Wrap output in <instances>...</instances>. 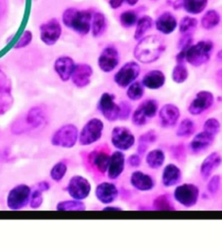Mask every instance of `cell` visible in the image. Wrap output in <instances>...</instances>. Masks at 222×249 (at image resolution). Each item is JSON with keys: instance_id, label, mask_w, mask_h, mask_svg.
Masks as SVG:
<instances>
[{"instance_id": "obj_1", "label": "cell", "mask_w": 222, "mask_h": 249, "mask_svg": "<svg viewBox=\"0 0 222 249\" xmlns=\"http://www.w3.org/2000/svg\"><path fill=\"white\" fill-rule=\"evenodd\" d=\"M166 51L163 39L157 35H150L140 39L134 50V55L138 62L149 64L156 62Z\"/></svg>"}, {"instance_id": "obj_2", "label": "cell", "mask_w": 222, "mask_h": 249, "mask_svg": "<svg viewBox=\"0 0 222 249\" xmlns=\"http://www.w3.org/2000/svg\"><path fill=\"white\" fill-rule=\"evenodd\" d=\"M92 16L90 11H79L76 8H68L62 13V23L79 35L85 36L91 29Z\"/></svg>"}, {"instance_id": "obj_3", "label": "cell", "mask_w": 222, "mask_h": 249, "mask_svg": "<svg viewBox=\"0 0 222 249\" xmlns=\"http://www.w3.org/2000/svg\"><path fill=\"white\" fill-rule=\"evenodd\" d=\"M46 121V113L41 107H32L23 119L16 121L12 125V132L15 134L31 131L40 127Z\"/></svg>"}, {"instance_id": "obj_4", "label": "cell", "mask_w": 222, "mask_h": 249, "mask_svg": "<svg viewBox=\"0 0 222 249\" xmlns=\"http://www.w3.org/2000/svg\"><path fill=\"white\" fill-rule=\"evenodd\" d=\"M213 50L214 43L212 41H200L199 43L191 45L187 49L185 60L192 66H202L210 60Z\"/></svg>"}, {"instance_id": "obj_5", "label": "cell", "mask_w": 222, "mask_h": 249, "mask_svg": "<svg viewBox=\"0 0 222 249\" xmlns=\"http://www.w3.org/2000/svg\"><path fill=\"white\" fill-rule=\"evenodd\" d=\"M78 139L79 131L75 124H63L53 133L51 137V144L56 147L70 149L77 144Z\"/></svg>"}, {"instance_id": "obj_6", "label": "cell", "mask_w": 222, "mask_h": 249, "mask_svg": "<svg viewBox=\"0 0 222 249\" xmlns=\"http://www.w3.org/2000/svg\"><path fill=\"white\" fill-rule=\"evenodd\" d=\"M31 187L27 184H19L9 191L6 198V205L9 210L19 211L29 205L31 198Z\"/></svg>"}, {"instance_id": "obj_7", "label": "cell", "mask_w": 222, "mask_h": 249, "mask_svg": "<svg viewBox=\"0 0 222 249\" xmlns=\"http://www.w3.org/2000/svg\"><path fill=\"white\" fill-rule=\"evenodd\" d=\"M104 129L103 122L98 118H93L88 121L79 132L78 141L82 146L95 144L102 136Z\"/></svg>"}, {"instance_id": "obj_8", "label": "cell", "mask_w": 222, "mask_h": 249, "mask_svg": "<svg viewBox=\"0 0 222 249\" xmlns=\"http://www.w3.org/2000/svg\"><path fill=\"white\" fill-rule=\"evenodd\" d=\"M158 102L156 100H146L141 103L136 111L132 113L133 124L137 126H142L148 121L155 118L158 112Z\"/></svg>"}, {"instance_id": "obj_9", "label": "cell", "mask_w": 222, "mask_h": 249, "mask_svg": "<svg viewBox=\"0 0 222 249\" xmlns=\"http://www.w3.org/2000/svg\"><path fill=\"white\" fill-rule=\"evenodd\" d=\"M200 190L193 183H184L176 188L174 197L181 205L186 208L195 206L199 199Z\"/></svg>"}, {"instance_id": "obj_10", "label": "cell", "mask_w": 222, "mask_h": 249, "mask_svg": "<svg viewBox=\"0 0 222 249\" xmlns=\"http://www.w3.org/2000/svg\"><path fill=\"white\" fill-rule=\"evenodd\" d=\"M66 191L71 198L82 201L90 196L91 184L84 177L74 176L69 181Z\"/></svg>"}, {"instance_id": "obj_11", "label": "cell", "mask_w": 222, "mask_h": 249, "mask_svg": "<svg viewBox=\"0 0 222 249\" xmlns=\"http://www.w3.org/2000/svg\"><path fill=\"white\" fill-rule=\"evenodd\" d=\"M140 72V65L137 62H126L115 74L114 81L120 88H127L137 80Z\"/></svg>"}, {"instance_id": "obj_12", "label": "cell", "mask_w": 222, "mask_h": 249, "mask_svg": "<svg viewBox=\"0 0 222 249\" xmlns=\"http://www.w3.org/2000/svg\"><path fill=\"white\" fill-rule=\"evenodd\" d=\"M40 39L44 44L52 46L58 43L62 35V26L56 18L48 20L40 26Z\"/></svg>"}, {"instance_id": "obj_13", "label": "cell", "mask_w": 222, "mask_h": 249, "mask_svg": "<svg viewBox=\"0 0 222 249\" xmlns=\"http://www.w3.org/2000/svg\"><path fill=\"white\" fill-rule=\"evenodd\" d=\"M136 138L132 132L125 126H116L111 132V143L119 151H127L132 147Z\"/></svg>"}, {"instance_id": "obj_14", "label": "cell", "mask_w": 222, "mask_h": 249, "mask_svg": "<svg viewBox=\"0 0 222 249\" xmlns=\"http://www.w3.org/2000/svg\"><path fill=\"white\" fill-rule=\"evenodd\" d=\"M98 108L107 121H116L119 119L120 107L115 102V96L109 93L101 94L98 101Z\"/></svg>"}, {"instance_id": "obj_15", "label": "cell", "mask_w": 222, "mask_h": 249, "mask_svg": "<svg viewBox=\"0 0 222 249\" xmlns=\"http://www.w3.org/2000/svg\"><path fill=\"white\" fill-rule=\"evenodd\" d=\"M215 96L209 91H201L188 106V113L192 115H200L214 105Z\"/></svg>"}, {"instance_id": "obj_16", "label": "cell", "mask_w": 222, "mask_h": 249, "mask_svg": "<svg viewBox=\"0 0 222 249\" xmlns=\"http://www.w3.org/2000/svg\"><path fill=\"white\" fill-rule=\"evenodd\" d=\"M120 56L115 47H106L98 57L99 69L105 73L112 72L119 64Z\"/></svg>"}, {"instance_id": "obj_17", "label": "cell", "mask_w": 222, "mask_h": 249, "mask_svg": "<svg viewBox=\"0 0 222 249\" xmlns=\"http://www.w3.org/2000/svg\"><path fill=\"white\" fill-rule=\"evenodd\" d=\"M92 75H93L92 67L87 63H79L75 67L71 80L77 88L83 89L87 86L90 85Z\"/></svg>"}, {"instance_id": "obj_18", "label": "cell", "mask_w": 222, "mask_h": 249, "mask_svg": "<svg viewBox=\"0 0 222 249\" xmlns=\"http://www.w3.org/2000/svg\"><path fill=\"white\" fill-rule=\"evenodd\" d=\"M75 67L74 60L66 55L60 56L54 62L55 72L62 82H68L71 79Z\"/></svg>"}, {"instance_id": "obj_19", "label": "cell", "mask_w": 222, "mask_h": 249, "mask_svg": "<svg viewBox=\"0 0 222 249\" xmlns=\"http://www.w3.org/2000/svg\"><path fill=\"white\" fill-rule=\"evenodd\" d=\"M181 116L179 107L174 104H166L159 111V119L162 127L169 128L175 126Z\"/></svg>"}, {"instance_id": "obj_20", "label": "cell", "mask_w": 222, "mask_h": 249, "mask_svg": "<svg viewBox=\"0 0 222 249\" xmlns=\"http://www.w3.org/2000/svg\"><path fill=\"white\" fill-rule=\"evenodd\" d=\"M95 194L98 201L101 203L110 204L117 198L119 191L114 183L103 182L99 183L97 186Z\"/></svg>"}, {"instance_id": "obj_21", "label": "cell", "mask_w": 222, "mask_h": 249, "mask_svg": "<svg viewBox=\"0 0 222 249\" xmlns=\"http://www.w3.org/2000/svg\"><path fill=\"white\" fill-rule=\"evenodd\" d=\"M130 183L139 191H149L154 189L155 181L152 177L141 171H134L130 177Z\"/></svg>"}, {"instance_id": "obj_22", "label": "cell", "mask_w": 222, "mask_h": 249, "mask_svg": "<svg viewBox=\"0 0 222 249\" xmlns=\"http://www.w3.org/2000/svg\"><path fill=\"white\" fill-rule=\"evenodd\" d=\"M215 138V136L204 131L199 132L194 137V139L192 140L190 143V149L192 152L195 154H200L207 151V149L214 143Z\"/></svg>"}, {"instance_id": "obj_23", "label": "cell", "mask_w": 222, "mask_h": 249, "mask_svg": "<svg viewBox=\"0 0 222 249\" xmlns=\"http://www.w3.org/2000/svg\"><path fill=\"white\" fill-rule=\"evenodd\" d=\"M208 0H176L173 4L175 10L184 8V10L190 14H200L207 7Z\"/></svg>"}, {"instance_id": "obj_24", "label": "cell", "mask_w": 222, "mask_h": 249, "mask_svg": "<svg viewBox=\"0 0 222 249\" xmlns=\"http://www.w3.org/2000/svg\"><path fill=\"white\" fill-rule=\"evenodd\" d=\"M125 168V156L121 151H117L110 156V162L108 168V177L110 179H117L122 174Z\"/></svg>"}, {"instance_id": "obj_25", "label": "cell", "mask_w": 222, "mask_h": 249, "mask_svg": "<svg viewBox=\"0 0 222 249\" xmlns=\"http://www.w3.org/2000/svg\"><path fill=\"white\" fill-rule=\"evenodd\" d=\"M182 171L175 163H168L167 166H165L161 176V181L164 186L168 188L177 185L182 181Z\"/></svg>"}, {"instance_id": "obj_26", "label": "cell", "mask_w": 222, "mask_h": 249, "mask_svg": "<svg viewBox=\"0 0 222 249\" xmlns=\"http://www.w3.org/2000/svg\"><path fill=\"white\" fill-rule=\"evenodd\" d=\"M156 27L161 33L168 35L177 27V19L171 12H163L156 19Z\"/></svg>"}, {"instance_id": "obj_27", "label": "cell", "mask_w": 222, "mask_h": 249, "mask_svg": "<svg viewBox=\"0 0 222 249\" xmlns=\"http://www.w3.org/2000/svg\"><path fill=\"white\" fill-rule=\"evenodd\" d=\"M222 163V157L219 152H212L207 156L201 165V174L203 178H208Z\"/></svg>"}, {"instance_id": "obj_28", "label": "cell", "mask_w": 222, "mask_h": 249, "mask_svg": "<svg viewBox=\"0 0 222 249\" xmlns=\"http://www.w3.org/2000/svg\"><path fill=\"white\" fill-rule=\"evenodd\" d=\"M166 82V76L160 70H151L145 74L142 79V85L148 89H159L163 87Z\"/></svg>"}, {"instance_id": "obj_29", "label": "cell", "mask_w": 222, "mask_h": 249, "mask_svg": "<svg viewBox=\"0 0 222 249\" xmlns=\"http://www.w3.org/2000/svg\"><path fill=\"white\" fill-rule=\"evenodd\" d=\"M89 161L93 167L96 168L99 172L104 174L109 168L110 156L104 152L93 151L89 155Z\"/></svg>"}, {"instance_id": "obj_30", "label": "cell", "mask_w": 222, "mask_h": 249, "mask_svg": "<svg viewBox=\"0 0 222 249\" xmlns=\"http://www.w3.org/2000/svg\"><path fill=\"white\" fill-rule=\"evenodd\" d=\"M107 29V20L105 16L101 12H96L92 16L91 31L94 37H99L102 36Z\"/></svg>"}, {"instance_id": "obj_31", "label": "cell", "mask_w": 222, "mask_h": 249, "mask_svg": "<svg viewBox=\"0 0 222 249\" xmlns=\"http://www.w3.org/2000/svg\"><path fill=\"white\" fill-rule=\"evenodd\" d=\"M166 156L163 151L160 149H155L148 152V154L146 155V163L148 167L156 170L163 165Z\"/></svg>"}, {"instance_id": "obj_32", "label": "cell", "mask_w": 222, "mask_h": 249, "mask_svg": "<svg viewBox=\"0 0 222 249\" xmlns=\"http://www.w3.org/2000/svg\"><path fill=\"white\" fill-rule=\"evenodd\" d=\"M157 140V135L154 130H150L139 137L137 152L139 155H144L148 151V145L155 143Z\"/></svg>"}, {"instance_id": "obj_33", "label": "cell", "mask_w": 222, "mask_h": 249, "mask_svg": "<svg viewBox=\"0 0 222 249\" xmlns=\"http://www.w3.org/2000/svg\"><path fill=\"white\" fill-rule=\"evenodd\" d=\"M153 208L154 210H159V211L176 210L175 205L172 202L171 197L168 194L161 195L159 196H157L153 202Z\"/></svg>"}, {"instance_id": "obj_34", "label": "cell", "mask_w": 222, "mask_h": 249, "mask_svg": "<svg viewBox=\"0 0 222 249\" xmlns=\"http://www.w3.org/2000/svg\"><path fill=\"white\" fill-rule=\"evenodd\" d=\"M221 22V16L215 10H210L203 15L202 18V26L205 30H212L216 27Z\"/></svg>"}, {"instance_id": "obj_35", "label": "cell", "mask_w": 222, "mask_h": 249, "mask_svg": "<svg viewBox=\"0 0 222 249\" xmlns=\"http://www.w3.org/2000/svg\"><path fill=\"white\" fill-rule=\"evenodd\" d=\"M153 19L149 16H143L140 19L137 20V29L135 31L134 38L140 40L143 37L145 33L152 27Z\"/></svg>"}, {"instance_id": "obj_36", "label": "cell", "mask_w": 222, "mask_h": 249, "mask_svg": "<svg viewBox=\"0 0 222 249\" xmlns=\"http://www.w3.org/2000/svg\"><path fill=\"white\" fill-rule=\"evenodd\" d=\"M56 209L59 211H84L86 206L82 201L72 199L59 202Z\"/></svg>"}, {"instance_id": "obj_37", "label": "cell", "mask_w": 222, "mask_h": 249, "mask_svg": "<svg viewBox=\"0 0 222 249\" xmlns=\"http://www.w3.org/2000/svg\"><path fill=\"white\" fill-rule=\"evenodd\" d=\"M198 25V20L191 17H184L180 22V33L182 35H193Z\"/></svg>"}, {"instance_id": "obj_38", "label": "cell", "mask_w": 222, "mask_h": 249, "mask_svg": "<svg viewBox=\"0 0 222 249\" xmlns=\"http://www.w3.org/2000/svg\"><path fill=\"white\" fill-rule=\"evenodd\" d=\"M195 132V124L194 121L190 119H184L181 121L176 135L181 138H187V137L191 136Z\"/></svg>"}, {"instance_id": "obj_39", "label": "cell", "mask_w": 222, "mask_h": 249, "mask_svg": "<svg viewBox=\"0 0 222 249\" xmlns=\"http://www.w3.org/2000/svg\"><path fill=\"white\" fill-rule=\"evenodd\" d=\"M14 104V98L10 91H0V115L7 113Z\"/></svg>"}, {"instance_id": "obj_40", "label": "cell", "mask_w": 222, "mask_h": 249, "mask_svg": "<svg viewBox=\"0 0 222 249\" xmlns=\"http://www.w3.org/2000/svg\"><path fill=\"white\" fill-rule=\"evenodd\" d=\"M126 93L130 101H138L141 99L144 94V86L140 82L135 81L129 86V89Z\"/></svg>"}, {"instance_id": "obj_41", "label": "cell", "mask_w": 222, "mask_h": 249, "mask_svg": "<svg viewBox=\"0 0 222 249\" xmlns=\"http://www.w3.org/2000/svg\"><path fill=\"white\" fill-rule=\"evenodd\" d=\"M187 78H188V70L186 65L184 63H177L172 72L173 81L176 83L181 84L186 82Z\"/></svg>"}, {"instance_id": "obj_42", "label": "cell", "mask_w": 222, "mask_h": 249, "mask_svg": "<svg viewBox=\"0 0 222 249\" xmlns=\"http://www.w3.org/2000/svg\"><path fill=\"white\" fill-rule=\"evenodd\" d=\"M67 171H68V166H67L66 163L64 162H59L51 168V171H50L51 178L55 182L59 183L62 181V179L64 178Z\"/></svg>"}, {"instance_id": "obj_43", "label": "cell", "mask_w": 222, "mask_h": 249, "mask_svg": "<svg viewBox=\"0 0 222 249\" xmlns=\"http://www.w3.org/2000/svg\"><path fill=\"white\" fill-rule=\"evenodd\" d=\"M203 131L209 133L213 136H216L221 131V123L215 118H210L205 121L203 125Z\"/></svg>"}, {"instance_id": "obj_44", "label": "cell", "mask_w": 222, "mask_h": 249, "mask_svg": "<svg viewBox=\"0 0 222 249\" xmlns=\"http://www.w3.org/2000/svg\"><path fill=\"white\" fill-rule=\"evenodd\" d=\"M137 14L134 11H127L120 16V23L124 28H130L137 23Z\"/></svg>"}, {"instance_id": "obj_45", "label": "cell", "mask_w": 222, "mask_h": 249, "mask_svg": "<svg viewBox=\"0 0 222 249\" xmlns=\"http://www.w3.org/2000/svg\"><path fill=\"white\" fill-rule=\"evenodd\" d=\"M43 202V192L37 189L35 191H31V198L29 205L32 210H38L42 206Z\"/></svg>"}, {"instance_id": "obj_46", "label": "cell", "mask_w": 222, "mask_h": 249, "mask_svg": "<svg viewBox=\"0 0 222 249\" xmlns=\"http://www.w3.org/2000/svg\"><path fill=\"white\" fill-rule=\"evenodd\" d=\"M32 33L30 31H24L22 34V36L20 37V40L16 43L14 45V49L16 50H20V49H23L28 45H30V43L32 41Z\"/></svg>"}, {"instance_id": "obj_47", "label": "cell", "mask_w": 222, "mask_h": 249, "mask_svg": "<svg viewBox=\"0 0 222 249\" xmlns=\"http://www.w3.org/2000/svg\"><path fill=\"white\" fill-rule=\"evenodd\" d=\"M221 184H222L221 176H213L209 180L208 183H207V191L211 195L217 194V192L220 191Z\"/></svg>"}, {"instance_id": "obj_48", "label": "cell", "mask_w": 222, "mask_h": 249, "mask_svg": "<svg viewBox=\"0 0 222 249\" xmlns=\"http://www.w3.org/2000/svg\"><path fill=\"white\" fill-rule=\"evenodd\" d=\"M172 155L178 161H183L186 160V148L183 144H178L172 146Z\"/></svg>"}, {"instance_id": "obj_49", "label": "cell", "mask_w": 222, "mask_h": 249, "mask_svg": "<svg viewBox=\"0 0 222 249\" xmlns=\"http://www.w3.org/2000/svg\"><path fill=\"white\" fill-rule=\"evenodd\" d=\"M12 84L11 79L4 71L0 70V91H10L12 92Z\"/></svg>"}, {"instance_id": "obj_50", "label": "cell", "mask_w": 222, "mask_h": 249, "mask_svg": "<svg viewBox=\"0 0 222 249\" xmlns=\"http://www.w3.org/2000/svg\"><path fill=\"white\" fill-rule=\"evenodd\" d=\"M119 107H120L119 119L121 120V121L128 120V118H129V115L131 114V111H132L131 106L129 105V102L122 101V102H121V103L119 104Z\"/></svg>"}, {"instance_id": "obj_51", "label": "cell", "mask_w": 222, "mask_h": 249, "mask_svg": "<svg viewBox=\"0 0 222 249\" xmlns=\"http://www.w3.org/2000/svg\"><path fill=\"white\" fill-rule=\"evenodd\" d=\"M139 0H109V5L112 9H118L124 2L128 3L129 5H136Z\"/></svg>"}, {"instance_id": "obj_52", "label": "cell", "mask_w": 222, "mask_h": 249, "mask_svg": "<svg viewBox=\"0 0 222 249\" xmlns=\"http://www.w3.org/2000/svg\"><path fill=\"white\" fill-rule=\"evenodd\" d=\"M127 163H128L130 167H139L141 163V155H139V154H132V155L129 156V159L127 160Z\"/></svg>"}, {"instance_id": "obj_53", "label": "cell", "mask_w": 222, "mask_h": 249, "mask_svg": "<svg viewBox=\"0 0 222 249\" xmlns=\"http://www.w3.org/2000/svg\"><path fill=\"white\" fill-rule=\"evenodd\" d=\"M7 9V4L5 0H0V20L3 18V17L5 15Z\"/></svg>"}, {"instance_id": "obj_54", "label": "cell", "mask_w": 222, "mask_h": 249, "mask_svg": "<svg viewBox=\"0 0 222 249\" xmlns=\"http://www.w3.org/2000/svg\"><path fill=\"white\" fill-rule=\"evenodd\" d=\"M38 187H39L38 189H39V191L43 192V191H47L50 190L51 184L48 183L47 181H42V182H40V183H39V186Z\"/></svg>"}, {"instance_id": "obj_55", "label": "cell", "mask_w": 222, "mask_h": 249, "mask_svg": "<svg viewBox=\"0 0 222 249\" xmlns=\"http://www.w3.org/2000/svg\"><path fill=\"white\" fill-rule=\"evenodd\" d=\"M104 211H121V208H119V207H113V206H109L106 207L103 209Z\"/></svg>"}]
</instances>
